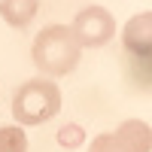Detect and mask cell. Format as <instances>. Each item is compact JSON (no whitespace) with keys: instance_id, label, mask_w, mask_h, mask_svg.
Returning a JSON list of instances; mask_svg holds the SVG:
<instances>
[{"instance_id":"cell-1","label":"cell","mask_w":152,"mask_h":152,"mask_svg":"<svg viewBox=\"0 0 152 152\" xmlns=\"http://www.w3.org/2000/svg\"><path fill=\"white\" fill-rule=\"evenodd\" d=\"M79 43H76L73 31L67 24H49L37 34V40L31 46V58L37 70H43L46 76H67L79 64Z\"/></svg>"},{"instance_id":"cell-2","label":"cell","mask_w":152,"mask_h":152,"mask_svg":"<svg viewBox=\"0 0 152 152\" xmlns=\"http://www.w3.org/2000/svg\"><path fill=\"white\" fill-rule=\"evenodd\" d=\"M61 110V88L52 79H28L12 94V116L18 125H43Z\"/></svg>"},{"instance_id":"cell-3","label":"cell","mask_w":152,"mask_h":152,"mask_svg":"<svg viewBox=\"0 0 152 152\" xmlns=\"http://www.w3.org/2000/svg\"><path fill=\"white\" fill-rule=\"evenodd\" d=\"M70 31L76 37L79 49H97V46H107L116 34V21L104 6H85L76 12V18L70 24Z\"/></svg>"},{"instance_id":"cell-4","label":"cell","mask_w":152,"mask_h":152,"mask_svg":"<svg viewBox=\"0 0 152 152\" xmlns=\"http://www.w3.org/2000/svg\"><path fill=\"white\" fill-rule=\"evenodd\" d=\"M122 43L131 55L152 58V12H140L128 18V24L122 28Z\"/></svg>"},{"instance_id":"cell-5","label":"cell","mask_w":152,"mask_h":152,"mask_svg":"<svg viewBox=\"0 0 152 152\" xmlns=\"http://www.w3.org/2000/svg\"><path fill=\"white\" fill-rule=\"evenodd\" d=\"M40 12V0H0V15L12 28H28Z\"/></svg>"},{"instance_id":"cell-6","label":"cell","mask_w":152,"mask_h":152,"mask_svg":"<svg viewBox=\"0 0 152 152\" xmlns=\"http://www.w3.org/2000/svg\"><path fill=\"white\" fill-rule=\"evenodd\" d=\"M116 134L128 143L131 152H149L152 149V128L146 122H140V119H125Z\"/></svg>"},{"instance_id":"cell-7","label":"cell","mask_w":152,"mask_h":152,"mask_svg":"<svg viewBox=\"0 0 152 152\" xmlns=\"http://www.w3.org/2000/svg\"><path fill=\"white\" fill-rule=\"evenodd\" d=\"M0 152H28V134L21 125L0 128Z\"/></svg>"},{"instance_id":"cell-8","label":"cell","mask_w":152,"mask_h":152,"mask_svg":"<svg viewBox=\"0 0 152 152\" xmlns=\"http://www.w3.org/2000/svg\"><path fill=\"white\" fill-rule=\"evenodd\" d=\"M91 152H131V149L116 131H110V134H97L91 140Z\"/></svg>"},{"instance_id":"cell-9","label":"cell","mask_w":152,"mask_h":152,"mask_svg":"<svg viewBox=\"0 0 152 152\" xmlns=\"http://www.w3.org/2000/svg\"><path fill=\"white\" fill-rule=\"evenodd\" d=\"M58 143L61 146H67V149H76V146H82L85 143V134L79 125H64V128L58 131Z\"/></svg>"}]
</instances>
